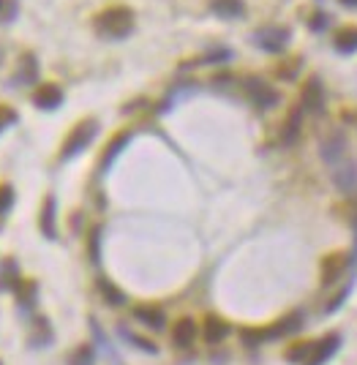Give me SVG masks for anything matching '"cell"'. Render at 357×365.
I'll list each match as a JSON object with an SVG mask.
<instances>
[{"instance_id":"6da1fadb","label":"cell","mask_w":357,"mask_h":365,"mask_svg":"<svg viewBox=\"0 0 357 365\" xmlns=\"http://www.w3.org/2000/svg\"><path fill=\"white\" fill-rule=\"evenodd\" d=\"M96 30L107 38H125L134 30V11L128 6H109L96 17Z\"/></svg>"},{"instance_id":"7a4b0ae2","label":"cell","mask_w":357,"mask_h":365,"mask_svg":"<svg viewBox=\"0 0 357 365\" xmlns=\"http://www.w3.org/2000/svg\"><path fill=\"white\" fill-rule=\"evenodd\" d=\"M96 134H98V123H96V120L76 123V125L72 128V134H69V137H66V142H63L60 161H72L74 156H79V153L88 147L90 142L96 140Z\"/></svg>"},{"instance_id":"3957f363","label":"cell","mask_w":357,"mask_h":365,"mask_svg":"<svg viewBox=\"0 0 357 365\" xmlns=\"http://www.w3.org/2000/svg\"><path fill=\"white\" fill-rule=\"evenodd\" d=\"M289 38H292V30L284 28V25H265V28L254 30V44L262 52H270V55L284 52L286 47H289Z\"/></svg>"},{"instance_id":"277c9868","label":"cell","mask_w":357,"mask_h":365,"mask_svg":"<svg viewBox=\"0 0 357 365\" xmlns=\"http://www.w3.org/2000/svg\"><path fill=\"white\" fill-rule=\"evenodd\" d=\"M246 93H249L251 104H256L259 109H273L281 101V93L273 85H268L265 79H256V77L246 79Z\"/></svg>"},{"instance_id":"5b68a950","label":"cell","mask_w":357,"mask_h":365,"mask_svg":"<svg viewBox=\"0 0 357 365\" xmlns=\"http://www.w3.org/2000/svg\"><path fill=\"white\" fill-rule=\"evenodd\" d=\"M330 177L336 183V189L344 193H355L357 191V161L349 156H344L339 164L330 167Z\"/></svg>"},{"instance_id":"8992f818","label":"cell","mask_w":357,"mask_h":365,"mask_svg":"<svg viewBox=\"0 0 357 365\" xmlns=\"http://www.w3.org/2000/svg\"><path fill=\"white\" fill-rule=\"evenodd\" d=\"M339 344H341V335L339 332H330V335H324L322 341H314V347H311V354L305 357L303 365H324L336 352H339Z\"/></svg>"},{"instance_id":"52a82bcc","label":"cell","mask_w":357,"mask_h":365,"mask_svg":"<svg viewBox=\"0 0 357 365\" xmlns=\"http://www.w3.org/2000/svg\"><path fill=\"white\" fill-rule=\"evenodd\" d=\"M346 147H349V142H346V137L341 134V131H333L327 140L322 142V147H319V156L322 161L327 164V167H333V164H339L344 156H349L346 153Z\"/></svg>"},{"instance_id":"ba28073f","label":"cell","mask_w":357,"mask_h":365,"mask_svg":"<svg viewBox=\"0 0 357 365\" xmlns=\"http://www.w3.org/2000/svg\"><path fill=\"white\" fill-rule=\"evenodd\" d=\"M300 109H303V112H322V109H324V87H322L319 77H311L303 85Z\"/></svg>"},{"instance_id":"9c48e42d","label":"cell","mask_w":357,"mask_h":365,"mask_svg":"<svg viewBox=\"0 0 357 365\" xmlns=\"http://www.w3.org/2000/svg\"><path fill=\"white\" fill-rule=\"evenodd\" d=\"M33 101H36L38 109H57L63 104V90L57 85H38L36 93H33Z\"/></svg>"},{"instance_id":"30bf717a","label":"cell","mask_w":357,"mask_h":365,"mask_svg":"<svg viewBox=\"0 0 357 365\" xmlns=\"http://www.w3.org/2000/svg\"><path fill=\"white\" fill-rule=\"evenodd\" d=\"M194 338H197V322L194 319H188V316H183L175 322V327H172V341H175V347L186 349L194 344Z\"/></svg>"},{"instance_id":"8fae6325","label":"cell","mask_w":357,"mask_h":365,"mask_svg":"<svg viewBox=\"0 0 357 365\" xmlns=\"http://www.w3.org/2000/svg\"><path fill=\"white\" fill-rule=\"evenodd\" d=\"M210 11L221 19H240L246 14V0H210Z\"/></svg>"},{"instance_id":"7c38bea8","label":"cell","mask_w":357,"mask_h":365,"mask_svg":"<svg viewBox=\"0 0 357 365\" xmlns=\"http://www.w3.org/2000/svg\"><path fill=\"white\" fill-rule=\"evenodd\" d=\"M346 270V257L344 254H330L322 259V283H333L341 279V273Z\"/></svg>"},{"instance_id":"4fadbf2b","label":"cell","mask_w":357,"mask_h":365,"mask_svg":"<svg viewBox=\"0 0 357 365\" xmlns=\"http://www.w3.org/2000/svg\"><path fill=\"white\" fill-rule=\"evenodd\" d=\"M333 47H336V52L341 55H355L357 52V25H346V28H341L336 38H333Z\"/></svg>"},{"instance_id":"5bb4252c","label":"cell","mask_w":357,"mask_h":365,"mask_svg":"<svg viewBox=\"0 0 357 365\" xmlns=\"http://www.w3.org/2000/svg\"><path fill=\"white\" fill-rule=\"evenodd\" d=\"M134 316H137L142 325L153 327V330H164V325H166V316H164V311L156 308V305H137V308H134Z\"/></svg>"},{"instance_id":"9a60e30c","label":"cell","mask_w":357,"mask_h":365,"mask_svg":"<svg viewBox=\"0 0 357 365\" xmlns=\"http://www.w3.org/2000/svg\"><path fill=\"white\" fill-rule=\"evenodd\" d=\"M128 142H131V131H123V134H115V137H112V142L107 145V153L101 158V172H107L109 167L115 164V158L123 153V147Z\"/></svg>"},{"instance_id":"2e32d148","label":"cell","mask_w":357,"mask_h":365,"mask_svg":"<svg viewBox=\"0 0 357 365\" xmlns=\"http://www.w3.org/2000/svg\"><path fill=\"white\" fill-rule=\"evenodd\" d=\"M55 208H57V205H55V196H47L44 205H41V218H38L41 235L50 237V240L57 237V232H55Z\"/></svg>"},{"instance_id":"e0dca14e","label":"cell","mask_w":357,"mask_h":365,"mask_svg":"<svg viewBox=\"0 0 357 365\" xmlns=\"http://www.w3.org/2000/svg\"><path fill=\"white\" fill-rule=\"evenodd\" d=\"M230 335V325L221 316H208L205 319V341L208 344H221Z\"/></svg>"},{"instance_id":"ac0fdd59","label":"cell","mask_w":357,"mask_h":365,"mask_svg":"<svg viewBox=\"0 0 357 365\" xmlns=\"http://www.w3.org/2000/svg\"><path fill=\"white\" fill-rule=\"evenodd\" d=\"M300 125H303V109L298 106V109L289 112L284 128H281V142H284V145H292V142L298 140V134H300Z\"/></svg>"},{"instance_id":"d6986e66","label":"cell","mask_w":357,"mask_h":365,"mask_svg":"<svg viewBox=\"0 0 357 365\" xmlns=\"http://www.w3.org/2000/svg\"><path fill=\"white\" fill-rule=\"evenodd\" d=\"M300 325H303V313L295 311V313H289V316H284L281 322H276L273 327H268V332H270V338H278V335H289V332L300 330Z\"/></svg>"},{"instance_id":"ffe728a7","label":"cell","mask_w":357,"mask_h":365,"mask_svg":"<svg viewBox=\"0 0 357 365\" xmlns=\"http://www.w3.org/2000/svg\"><path fill=\"white\" fill-rule=\"evenodd\" d=\"M36 74H38L36 57H33V55H25L22 63H19V71H17V85H33Z\"/></svg>"},{"instance_id":"44dd1931","label":"cell","mask_w":357,"mask_h":365,"mask_svg":"<svg viewBox=\"0 0 357 365\" xmlns=\"http://www.w3.org/2000/svg\"><path fill=\"white\" fill-rule=\"evenodd\" d=\"M311 347H314V341H300V344H295V347H289L284 352V357L289 363H305V357L311 354Z\"/></svg>"},{"instance_id":"7402d4cb","label":"cell","mask_w":357,"mask_h":365,"mask_svg":"<svg viewBox=\"0 0 357 365\" xmlns=\"http://www.w3.org/2000/svg\"><path fill=\"white\" fill-rule=\"evenodd\" d=\"M98 289H101V295L107 297L109 305H123L125 303V295L115 286V283H109L107 279H98Z\"/></svg>"},{"instance_id":"603a6c76","label":"cell","mask_w":357,"mask_h":365,"mask_svg":"<svg viewBox=\"0 0 357 365\" xmlns=\"http://www.w3.org/2000/svg\"><path fill=\"white\" fill-rule=\"evenodd\" d=\"M227 60H232V50H227V47H215V50H210L205 57H199L197 63L208 66V63H227Z\"/></svg>"},{"instance_id":"cb8c5ba5","label":"cell","mask_w":357,"mask_h":365,"mask_svg":"<svg viewBox=\"0 0 357 365\" xmlns=\"http://www.w3.org/2000/svg\"><path fill=\"white\" fill-rule=\"evenodd\" d=\"M69 363L72 365H93L96 363V354H93V349L90 347H79L72 354V360H69Z\"/></svg>"},{"instance_id":"d4e9b609","label":"cell","mask_w":357,"mask_h":365,"mask_svg":"<svg viewBox=\"0 0 357 365\" xmlns=\"http://www.w3.org/2000/svg\"><path fill=\"white\" fill-rule=\"evenodd\" d=\"M14 289H17V295L22 303H28L30 297L36 295V283H33V281H14Z\"/></svg>"},{"instance_id":"484cf974","label":"cell","mask_w":357,"mask_h":365,"mask_svg":"<svg viewBox=\"0 0 357 365\" xmlns=\"http://www.w3.org/2000/svg\"><path fill=\"white\" fill-rule=\"evenodd\" d=\"M308 28H311L314 33H322V30H327V28H330V14H324V11H317L314 17L308 19Z\"/></svg>"},{"instance_id":"4316f807","label":"cell","mask_w":357,"mask_h":365,"mask_svg":"<svg viewBox=\"0 0 357 365\" xmlns=\"http://www.w3.org/2000/svg\"><path fill=\"white\" fill-rule=\"evenodd\" d=\"M14 205V189L8 186H0V215H6Z\"/></svg>"},{"instance_id":"83f0119b","label":"cell","mask_w":357,"mask_h":365,"mask_svg":"<svg viewBox=\"0 0 357 365\" xmlns=\"http://www.w3.org/2000/svg\"><path fill=\"white\" fill-rule=\"evenodd\" d=\"M123 338H128V341H134V347L144 349V352H150V354H156V352H159V347H156V344H150V341H144V338H140V335H134V332L123 330Z\"/></svg>"},{"instance_id":"f1b7e54d","label":"cell","mask_w":357,"mask_h":365,"mask_svg":"<svg viewBox=\"0 0 357 365\" xmlns=\"http://www.w3.org/2000/svg\"><path fill=\"white\" fill-rule=\"evenodd\" d=\"M11 123H17V112H14L11 106L0 104V131H6Z\"/></svg>"},{"instance_id":"f546056e","label":"cell","mask_w":357,"mask_h":365,"mask_svg":"<svg viewBox=\"0 0 357 365\" xmlns=\"http://www.w3.org/2000/svg\"><path fill=\"white\" fill-rule=\"evenodd\" d=\"M98 229H93V237H90V259L93 262H98Z\"/></svg>"},{"instance_id":"4dcf8cb0","label":"cell","mask_w":357,"mask_h":365,"mask_svg":"<svg viewBox=\"0 0 357 365\" xmlns=\"http://www.w3.org/2000/svg\"><path fill=\"white\" fill-rule=\"evenodd\" d=\"M341 6H346V9H357V0H339Z\"/></svg>"},{"instance_id":"1f68e13d","label":"cell","mask_w":357,"mask_h":365,"mask_svg":"<svg viewBox=\"0 0 357 365\" xmlns=\"http://www.w3.org/2000/svg\"><path fill=\"white\" fill-rule=\"evenodd\" d=\"M355 232H357V221H355ZM352 262H357V243H355V254H352Z\"/></svg>"},{"instance_id":"d6a6232c","label":"cell","mask_w":357,"mask_h":365,"mask_svg":"<svg viewBox=\"0 0 357 365\" xmlns=\"http://www.w3.org/2000/svg\"><path fill=\"white\" fill-rule=\"evenodd\" d=\"M0 9H3V0H0Z\"/></svg>"},{"instance_id":"836d02e7","label":"cell","mask_w":357,"mask_h":365,"mask_svg":"<svg viewBox=\"0 0 357 365\" xmlns=\"http://www.w3.org/2000/svg\"><path fill=\"white\" fill-rule=\"evenodd\" d=\"M0 365H3V363H0Z\"/></svg>"}]
</instances>
